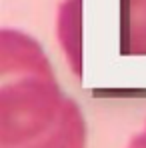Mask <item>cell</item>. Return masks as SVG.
<instances>
[{
  "mask_svg": "<svg viewBox=\"0 0 146 148\" xmlns=\"http://www.w3.org/2000/svg\"><path fill=\"white\" fill-rule=\"evenodd\" d=\"M0 148H86V120L36 38L0 32Z\"/></svg>",
  "mask_w": 146,
  "mask_h": 148,
  "instance_id": "6da1fadb",
  "label": "cell"
},
{
  "mask_svg": "<svg viewBox=\"0 0 146 148\" xmlns=\"http://www.w3.org/2000/svg\"><path fill=\"white\" fill-rule=\"evenodd\" d=\"M126 148H146V124L138 134H134V136L130 138V142H128Z\"/></svg>",
  "mask_w": 146,
  "mask_h": 148,
  "instance_id": "277c9868",
  "label": "cell"
},
{
  "mask_svg": "<svg viewBox=\"0 0 146 148\" xmlns=\"http://www.w3.org/2000/svg\"><path fill=\"white\" fill-rule=\"evenodd\" d=\"M120 54L146 56V0H120Z\"/></svg>",
  "mask_w": 146,
  "mask_h": 148,
  "instance_id": "3957f363",
  "label": "cell"
},
{
  "mask_svg": "<svg viewBox=\"0 0 146 148\" xmlns=\"http://www.w3.org/2000/svg\"><path fill=\"white\" fill-rule=\"evenodd\" d=\"M56 36L70 72L82 78V0H64L60 4Z\"/></svg>",
  "mask_w": 146,
  "mask_h": 148,
  "instance_id": "7a4b0ae2",
  "label": "cell"
}]
</instances>
